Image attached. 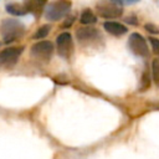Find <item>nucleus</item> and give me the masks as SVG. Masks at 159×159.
<instances>
[{"label": "nucleus", "mask_w": 159, "mask_h": 159, "mask_svg": "<svg viewBox=\"0 0 159 159\" xmlns=\"http://www.w3.org/2000/svg\"><path fill=\"white\" fill-rule=\"evenodd\" d=\"M0 32L5 43H11L20 40L25 34V25L16 19L2 20L0 25Z\"/></svg>", "instance_id": "obj_1"}, {"label": "nucleus", "mask_w": 159, "mask_h": 159, "mask_svg": "<svg viewBox=\"0 0 159 159\" xmlns=\"http://www.w3.org/2000/svg\"><path fill=\"white\" fill-rule=\"evenodd\" d=\"M71 10V2L66 0L52 1L45 9V17L50 21H57L66 16Z\"/></svg>", "instance_id": "obj_2"}, {"label": "nucleus", "mask_w": 159, "mask_h": 159, "mask_svg": "<svg viewBox=\"0 0 159 159\" xmlns=\"http://www.w3.org/2000/svg\"><path fill=\"white\" fill-rule=\"evenodd\" d=\"M96 9L103 19H117L122 15L123 9L117 1H108L103 0L96 4Z\"/></svg>", "instance_id": "obj_3"}, {"label": "nucleus", "mask_w": 159, "mask_h": 159, "mask_svg": "<svg viewBox=\"0 0 159 159\" xmlns=\"http://www.w3.org/2000/svg\"><path fill=\"white\" fill-rule=\"evenodd\" d=\"M53 43L50 42V41H39L36 43H34L31 46V50H30V53H31V57H34L35 60L37 61H42V62H47L52 53H53Z\"/></svg>", "instance_id": "obj_4"}, {"label": "nucleus", "mask_w": 159, "mask_h": 159, "mask_svg": "<svg viewBox=\"0 0 159 159\" xmlns=\"http://www.w3.org/2000/svg\"><path fill=\"white\" fill-rule=\"evenodd\" d=\"M56 50L63 58H70L73 53V39L70 32H62L56 39Z\"/></svg>", "instance_id": "obj_5"}, {"label": "nucleus", "mask_w": 159, "mask_h": 159, "mask_svg": "<svg viewBox=\"0 0 159 159\" xmlns=\"http://www.w3.org/2000/svg\"><path fill=\"white\" fill-rule=\"evenodd\" d=\"M128 46L130 48V51L139 56V57H148L149 56V48H148V45L144 40V37L138 34V32H134L129 36V40H128Z\"/></svg>", "instance_id": "obj_6"}, {"label": "nucleus", "mask_w": 159, "mask_h": 159, "mask_svg": "<svg viewBox=\"0 0 159 159\" xmlns=\"http://www.w3.org/2000/svg\"><path fill=\"white\" fill-rule=\"evenodd\" d=\"M24 47H9L0 51V66L2 67H12L20 58Z\"/></svg>", "instance_id": "obj_7"}, {"label": "nucleus", "mask_w": 159, "mask_h": 159, "mask_svg": "<svg viewBox=\"0 0 159 159\" xmlns=\"http://www.w3.org/2000/svg\"><path fill=\"white\" fill-rule=\"evenodd\" d=\"M76 37L81 45H92L96 41L101 40V34L97 29L81 27L76 31Z\"/></svg>", "instance_id": "obj_8"}, {"label": "nucleus", "mask_w": 159, "mask_h": 159, "mask_svg": "<svg viewBox=\"0 0 159 159\" xmlns=\"http://www.w3.org/2000/svg\"><path fill=\"white\" fill-rule=\"evenodd\" d=\"M103 29L108 34L114 35V36H120L127 32V27L123 24H119L117 21H106L103 24Z\"/></svg>", "instance_id": "obj_9"}, {"label": "nucleus", "mask_w": 159, "mask_h": 159, "mask_svg": "<svg viewBox=\"0 0 159 159\" xmlns=\"http://www.w3.org/2000/svg\"><path fill=\"white\" fill-rule=\"evenodd\" d=\"M6 10L9 14H12V15H16V16H21V15H25L29 12L25 2L24 4H17V2H11V4H7L6 5Z\"/></svg>", "instance_id": "obj_10"}, {"label": "nucleus", "mask_w": 159, "mask_h": 159, "mask_svg": "<svg viewBox=\"0 0 159 159\" xmlns=\"http://www.w3.org/2000/svg\"><path fill=\"white\" fill-rule=\"evenodd\" d=\"M80 21L84 25H89V24H94L97 21V17H96V15L93 14V11L91 9H84L81 14Z\"/></svg>", "instance_id": "obj_11"}, {"label": "nucleus", "mask_w": 159, "mask_h": 159, "mask_svg": "<svg viewBox=\"0 0 159 159\" xmlns=\"http://www.w3.org/2000/svg\"><path fill=\"white\" fill-rule=\"evenodd\" d=\"M152 75L155 86L159 87V58H155L152 62Z\"/></svg>", "instance_id": "obj_12"}, {"label": "nucleus", "mask_w": 159, "mask_h": 159, "mask_svg": "<svg viewBox=\"0 0 159 159\" xmlns=\"http://www.w3.org/2000/svg\"><path fill=\"white\" fill-rule=\"evenodd\" d=\"M50 30H51V27H50L48 25H43V26H41V27L36 31V34L34 35V39H45V37L48 35Z\"/></svg>", "instance_id": "obj_13"}, {"label": "nucleus", "mask_w": 159, "mask_h": 159, "mask_svg": "<svg viewBox=\"0 0 159 159\" xmlns=\"http://www.w3.org/2000/svg\"><path fill=\"white\" fill-rule=\"evenodd\" d=\"M149 41H150L153 52H154L155 55L159 56V39H154V37H152V39H149Z\"/></svg>", "instance_id": "obj_14"}, {"label": "nucleus", "mask_w": 159, "mask_h": 159, "mask_svg": "<svg viewBox=\"0 0 159 159\" xmlns=\"http://www.w3.org/2000/svg\"><path fill=\"white\" fill-rule=\"evenodd\" d=\"M145 30H148L149 32H153V34H159V27L157 25H153V24H147Z\"/></svg>", "instance_id": "obj_15"}]
</instances>
